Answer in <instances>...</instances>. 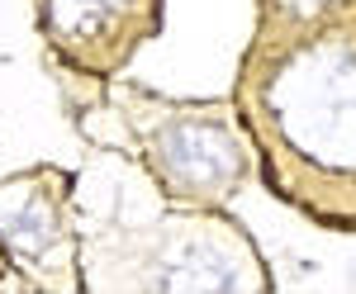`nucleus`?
<instances>
[{"instance_id": "1", "label": "nucleus", "mask_w": 356, "mask_h": 294, "mask_svg": "<svg viewBox=\"0 0 356 294\" xmlns=\"http://www.w3.org/2000/svg\"><path fill=\"white\" fill-rule=\"evenodd\" d=\"M48 38L86 67H110L152 24V0H43Z\"/></svg>"}, {"instance_id": "2", "label": "nucleus", "mask_w": 356, "mask_h": 294, "mask_svg": "<svg viewBox=\"0 0 356 294\" xmlns=\"http://www.w3.org/2000/svg\"><path fill=\"white\" fill-rule=\"evenodd\" d=\"M166 171L181 181V186H214V190H228V176H233V152H228V142L214 133H204V129H195V124H181V129H171L166 133Z\"/></svg>"}]
</instances>
